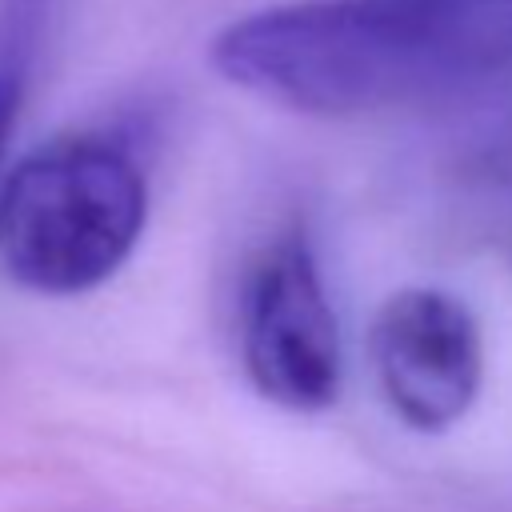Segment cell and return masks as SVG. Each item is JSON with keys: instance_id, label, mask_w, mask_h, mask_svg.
<instances>
[{"instance_id": "1", "label": "cell", "mask_w": 512, "mask_h": 512, "mask_svg": "<svg viewBox=\"0 0 512 512\" xmlns=\"http://www.w3.org/2000/svg\"><path fill=\"white\" fill-rule=\"evenodd\" d=\"M212 64L296 112H372L512 68V0H284L228 24Z\"/></svg>"}, {"instance_id": "3", "label": "cell", "mask_w": 512, "mask_h": 512, "mask_svg": "<svg viewBox=\"0 0 512 512\" xmlns=\"http://www.w3.org/2000/svg\"><path fill=\"white\" fill-rule=\"evenodd\" d=\"M240 348L260 396L292 412H320L340 392V328L324 296L312 248L280 236L244 292Z\"/></svg>"}, {"instance_id": "4", "label": "cell", "mask_w": 512, "mask_h": 512, "mask_svg": "<svg viewBox=\"0 0 512 512\" xmlns=\"http://www.w3.org/2000/svg\"><path fill=\"white\" fill-rule=\"evenodd\" d=\"M372 364L392 412L416 432L452 428L484 380L476 316L440 288H404L372 320Z\"/></svg>"}, {"instance_id": "5", "label": "cell", "mask_w": 512, "mask_h": 512, "mask_svg": "<svg viewBox=\"0 0 512 512\" xmlns=\"http://www.w3.org/2000/svg\"><path fill=\"white\" fill-rule=\"evenodd\" d=\"M44 4L48 0H0V160L20 116L36 32L44 24Z\"/></svg>"}, {"instance_id": "2", "label": "cell", "mask_w": 512, "mask_h": 512, "mask_svg": "<svg viewBox=\"0 0 512 512\" xmlns=\"http://www.w3.org/2000/svg\"><path fill=\"white\" fill-rule=\"evenodd\" d=\"M144 216V172L120 144L56 140L24 156L0 188V260L36 292H88L128 260Z\"/></svg>"}]
</instances>
